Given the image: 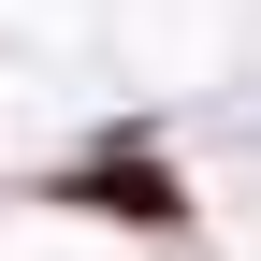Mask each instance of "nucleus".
Returning <instances> with one entry per match:
<instances>
[{
	"label": "nucleus",
	"mask_w": 261,
	"mask_h": 261,
	"mask_svg": "<svg viewBox=\"0 0 261 261\" xmlns=\"http://www.w3.org/2000/svg\"><path fill=\"white\" fill-rule=\"evenodd\" d=\"M58 203H87V218H189V189L160 174V160H73V174H58Z\"/></svg>",
	"instance_id": "obj_1"
}]
</instances>
